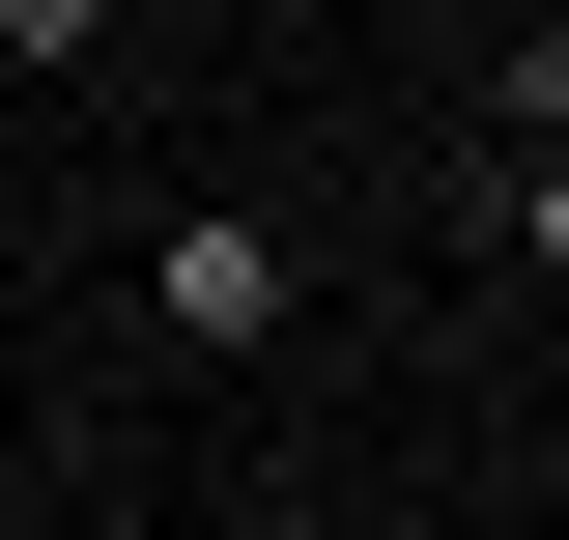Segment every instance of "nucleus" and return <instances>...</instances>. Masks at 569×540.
Segmentation results:
<instances>
[{
  "label": "nucleus",
  "instance_id": "f257e3e1",
  "mask_svg": "<svg viewBox=\"0 0 569 540\" xmlns=\"http://www.w3.org/2000/svg\"><path fill=\"white\" fill-rule=\"evenodd\" d=\"M142 313L200 341V370H257V341H284V313H313V257H284V228H257V200H171V257H142Z\"/></svg>",
  "mask_w": 569,
  "mask_h": 540
},
{
  "label": "nucleus",
  "instance_id": "f03ea898",
  "mask_svg": "<svg viewBox=\"0 0 569 540\" xmlns=\"http://www.w3.org/2000/svg\"><path fill=\"white\" fill-rule=\"evenodd\" d=\"M485 114H512V142H569V0L512 29V58H485Z\"/></svg>",
  "mask_w": 569,
  "mask_h": 540
},
{
  "label": "nucleus",
  "instance_id": "7ed1b4c3",
  "mask_svg": "<svg viewBox=\"0 0 569 540\" xmlns=\"http://www.w3.org/2000/svg\"><path fill=\"white\" fill-rule=\"evenodd\" d=\"M512 257H541V284H569V142H541V171H512Z\"/></svg>",
  "mask_w": 569,
  "mask_h": 540
},
{
  "label": "nucleus",
  "instance_id": "20e7f679",
  "mask_svg": "<svg viewBox=\"0 0 569 540\" xmlns=\"http://www.w3.org/2000/svg\"><path fill=\"white\" fill-rule=\"evenodd\" d=\"M0 58H86V0H0Z\"/></svg>",
  "mask_w": 569,
  "mask_h": 540
}]
</instances>
